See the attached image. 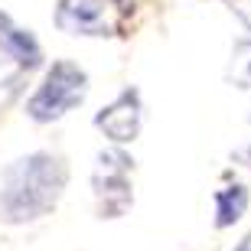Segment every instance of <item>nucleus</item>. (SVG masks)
Returning <instances> with one entry per match:
<instances>
[{"label":"nucleus","mask_w":251,"mask_h":251,"mask_svg":"<svg viewBox=\"0 0 251 251\" xmlns=\"http://www.w3.org/2000/svg\"><path fill=\"white\" fill-rule=\"evenodd\" d=\"M248 157H251V153H248Z\"/></svg>","instance_id":"nucleus-11"},{"label":"nucleus","mask_w":251,"mask_h":251,"mask_svg":"<svg viewBox=\"0 0 251 251\" xmlns=\"http://www.w3.org/2000/svg\"><path fill=\"white\" fill-rule=\"evenodd\" d=\"M0 49L17 59L20 69H36L39 59H43V49H39L36 36L29 29L17 26L7 13H0Z\"/></svg>","instance_id":"nucleus-6"},{"label":"nucleus","mask_w":251,"mask_h":251,"mask_svg":"<svg viewBox=\"0 0 251 251\" xmlns=\"http://www.w3.org/2000/svg\"><path fill=\"white\" fill-rule=\"evenodd\" d=\"M245 209H248V189H245L242 183L225 186V189L215 193V225H219V228L235 225L245 215Z\"/></svg>","instance_id":"nucleus-7"},{"label":"nucleus","mask_w":251,"mask_h":251,"mask_svg":"<svg viewBox=\"0 0 251 251\" xmlns=\"http://www.w3.org/2000/svg\"><path fill=\"white\" fill-rule=\"evenodd\" d=\"M228 75H232L242 88H251V39L238 43V49H235V56H232V69H228Z\"/></svg>","instance_id":"nucleus-8"},{"label":"nucleus","mask_w":251,"mask_h":251,"mask_svg":"<svg viewBox=\"0 0 251 251\" xmlns=\"http://www.w3.org/2000/svg\"><path fill=\"white\" fill-rule=\"evenodd\" d=\"M130 167L134 160L124 150H101L98 163L92 173V186H95V199H98V212L104 219H118L130 209L134 193H130Z\"/></svg>","instance_id":"nucleus-4"},{"label":"nucleus","mask_w":251,"mask_h":251,"mask_svg":"<svg viewBox=\"0 0 251 251\" xmlns=\"http://www.w3.org/2000/svg\"><path fill=\"white\" fill-rule=\"evenodd\" d=\"M235 251H251V232L245 235V238H242L238 245H235Z\"/></svg>","instance_id":"nucleus-10"},{"label":"nucleus","mask_w":251,"mask_h":251,"mask_svg":"<svg viewBox=\"0 0 251 251\" xmlns=\"http://www.w3.org/2000/svg\"><path fill=\"white\" fill-rule=\"evenodd\" d=\"M225 7L232 10L235 17H238L245 26L251 29V0H225Z\"/></svg>","instance_id":"nucleus-9"},{"label":"nucleus","mask_w":251,"mask_h":251,"mask_svg":"<svg viewBox=\"0 0 251 251\" xmlns=\"http://www.w3.org/2000/svg\"><path fill=\"white\" fill-rule=\"evenodd\" d=\"M69 167L56 153H29L0 170V222L23 225L49 215L62 199Z\"/></svg>","instance_id":"nucleus-1"},{"label":"nucleus","mask_w":251,"mask_h":251,"mask_svg":"<svg viewBox=\"0 0 251 251\" xmlns=\"http://www.w3.org/2000/svg\"><path fill=\"white\" fill-rule=\"evenodd\" d=\"M88 95V75L85 69H78L75 62H52L43 82L26 101V114L39 124H49V121H59L62 114H69L75 104L85 101Z\"/></svg>","instance_id":"nucleus-2"},{"label":"nucleus","mask_w":251,"mask_h":251,"mask_svg":"<svg viewBox=\"0 0 251 251\" xmlns=\"http://www.w3.org/2000/svg\"><path fill=\"white\" fill-rule=\"evenodd\" d=\"M95 127L114 144H130L140 134V95L137 88H124L111 104L95 114Z\"/></svg>","instance_id":"nucleus-5"},{"label":"nucleus","mask_w":251,"mask_h":251,"mask_svg":"<svg viewBox=\"0 0 251 251\" xmlns=\"http://www.w3.org/2000/svg\"><path fill=\"white\" fill-rule=\"evenodd\" d=\"M134 0H59L56 26L69 36H121Z\"/></svg>","instance_id":"nucleus-3"}]
</instances>
